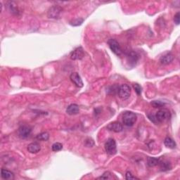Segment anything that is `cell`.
Masks as SVG:
<instances>
[{
    "label": "cell",
    "mask_w": 180,
    "mask_h": 180,
    "mask_svg": "<svg viewBox=\"0 0 180 180\" xmlns=\"http://www.w3.org/2000/svg\"><path fill=\"white\" fill-rule=\"evenodd\" d=\"M105 147V151L108 155H115L117 152V146H116V142H115V139L110 138L108 140L106 141L104 145Z\"/></svg>",
    "instance_id": "277c9868"
},
{
    "label": "cell",
    "mask_w": 180,
    "mask_h": 180,
    "mask_svg": "<svg viewBox=\"0 0 180 180\" xmlns=\"http://www.w3.org/2000/svg\"><path fill=\"white\" fill-rule=\"evenodd\" d=\"M70 80L72 81V82L75 84L76 87H83V82L82 78L80 77V75H79V73L78 72H72L70 75Z\"/></svg>",
    "instance_id": "30bf717a"
},
{
    "label": "cell",
    "mask_w": 180,
    "mask_h": 180,
    "mask_svg": "<svg viewBox=\"0 0 180 180\" xmlns=\"http://www.w3.org/2000/svg\"><path fill=\"white\" fill-rule=\"evenodd\" d=\"M133 87H134V89L135 90V92H136V93L138 95H140L141 94H142V87H141L139 84H133Z\"/></svg>",
    "instance_id": "d4e9b609"
},
{
    "label": "cell",
    "mask_w": 180,
    "mask_h": 180,
    "mask_svg": "<svg viewBox=\"0 0 180 180\" xmlns=\"http://www.w3.org/2000/svg\"><path fill=\"white\" fill-rule=\"evenodd\" d=\"M170 116V112L167 109H160L155 114V118H156L158 123L164 122L166 120H168Z\"/></svg>",
    "instance_id": "8992f818"
},
{
    "label": "cell",
    "mask_w": 180,
    "mask_h": 180,
    "mask_svg": "<svg viewBox=\"0 0 180 180\" xmlns=\"http://www.w3.org/2000/svg\"><path fill=\"white\" fill-rule=\"evenodd\" d=\"M1 177L3 179L11 180L14 178V174L11 171L7 170V169L2 168L1 170Z\"/></svg>",
    "instance_id": "9a60e30c"
},
{
    "label": "cell",
    "mask_w": 180,
    "mask_h": 180,
    "mask_svg": "<svg viewBox=\"0 0 180 180\" xmlns=\"http://www.w3.org/2000/svg\"><path fill=\"white\" fill-rule=\"evenodd\" d=\"M8 8H9V11L11 13L18 14V8L16 7V5L15 4V3L10 2H8Z\"/></svg>",
    "instance_id": "ffe728a7"
},
{
    "label": "cell",
    "mask_w": 180,
    "mask_h": 180,
    "mask_svg": "<svg viewBox=\"0 0 180 180\" xmlns=\"http://www.w3.org/2000/svg\"><path fill=\"white\" fill-rule=\"evenodd\" d=\"M83 22H84L83 18H77L70 21L69 23L70 25H72V26H80V25L82 24Z\"/></svg>",
    "instance_id": "44dd1931"
},
{
    "label": "cell",
    "mask_w": 180,
    "mask_h": 180,
    "mask_svg": "<svg viewBox=\"0 0 180 180\" xmlns=\"http://www.w3.org/2000/svg\"><path fill=\"white\" fill-rule=\"evenodd\" d=\"M98 179H112V175L110 172H105L101 177H98Z\"/></svg>",
    "instance_id": "603a6c76"
},
{
    "label": "cell",
    "mask_w": 180,
    "mask_h": 180,
    "mask_svg": "<svg viewBox=\"0 0 180 180\" xmlns=\"http://www.w3.org/2000/svg\"><path fill=\"white\" fill-rule=\"evenodd\" d=\"M84 56V52L82 47H79L70 53V58L72 60H82Z\"/></svg>",
    "instance_id": "9c48e42d"
},
{
    "label": "cell",
    "mask_w": 180,
    "mask_h": 180,
    "mask_svg": "<svg viewBox=\"0 0 180 180\" xmlns=\"http://www.w3.org/2000/svg\"><path fill=\"white\" fill-rule=\"evenodd\" d=\"M36 139L39 141H42V142H46L49 139V134L47 132H42V133L37 135Z\"/></svg>",
    "instance_id": "d6986e66"
},
{
    "label": "cell",
    "mask_w": 180,
    "mask_h": 180,
    "mask_svg": "<svg viewBox=\"0 0 180 180\" xmlns=\"http://www.w3.org/2000/svg\"><path fill=\"white\" fill-rule=\"evenodd\" d=\"M27 149L30 153H37L41 150V146L38 142H32L28 144Z\"/></svg>",
    "instance_id": "5bb4252c"
},
{
    "label": "cell",
    "mask_w": 180,
    "mask_h": 180,
    "mask_svg": "<svg viewBox=\"0 0 180 180\" xmlns=\"http://www.w3.org/2000/svg\"><path fill=\"white\" fill-rule=\"evenodd\" d=\"M85 146L87 147H92L94 146V140L90 139V138H87L85 140Z\"/></svg>",
    "instance_id": "484cf974"
},
{
    "label": "cell",
    "mask_w": 180,
    "mask_h": 180,
    "mask_svg": "<svg viewBox=\"0 0 180 180\" xmlns=\"http://www.w3.org/2000/svg\"><path fill=\"white\" fill-rule=\"evenodd\" d=\"M127 61L128 63L132 66V67L136 66L138 61L139 59V56L137 52H134V51H131L128 53V54L126 55Z\"/></svg>",
    "instance_id": "52a82bcc"
},
{
    "label": "cell",
    "mask_w": 180,
    "mask_h": 180,
    "mask_svg": "<svg viewBox=\"0 0 180 180\" xmlns=\"http://www.w3.org/2000/svg\"><path fill=\"white\" fill-rule=\"evenodd\" d=\"M179 12H177L175 15H174V21L175 22L176 25H179Z\"/></svg>",
    "instance_id": "83f0119b"
},
{
    "label": "cell",
    "mask_w": 180,
    "mask_h": 180,
    "mask_svg": "<svg viewBox=\"0 0 180 180\" xmlns=\"http://www.w3.org/2000/svg\"><path fill=\"white\" fill-rule=\"evenodd\" d=\"M125 178L127 180H132V179H139L137 177L133 176L131 172H127L125 174Z\"/></svg>",
    "instance_id": "4316f807"
},
{
    "label": "cell",
    "mask_w": 180,
    "mask_h": 180,
    "mask_svg": "<svg viewBox=\"0 0 180 180\" xmlns=\"http://www.w3.org/2000/svg\"><path fill=\"white\" fill-rule=\"evenodd\" d=\"M108 44L111 50L115 55L120 56L122 54V51L118 42L115 39H110L108 41Z\"/></svg>",
    "instance_id": "5b68a950"
},
{
    "label": "cell",
    "mask_w": 180,
    "mask_h": 180,
    "mask_svg": "<svg viewBox=\"0 0 180 180\" xmlns=\"http://www.w3.org/2000/svg\"><path fill=\"white\" fill-rule=\"evenodd\" d=\"M151 105L153 106L154 108H161L163 106H165V103L160 101H153L151 102Z\"/></svg>",
    "instance_id": "cb8c5ba5"
},
{
    "label": "cell",
    "mask_w": 180,
    "mask_h": 180,
    "mask_svg": "<svg viewBox=\"0 0 180 180\" xmlns=\"http://www.w3.org/2000/svg\"><path fill=\"white\" fill-rule=\"evenodd\" d=\"M107 129H108L110 131L118 133V132H120L122 131L123 126L122 124L119 122H111L108 124V126H107Z\"/></svg>",
    "instance_id": "8fae6325"
},
{
    "label": "cell",
    "mask_w": 180,
    "mask_h": 180,
    "mask_svg": "<svg viewBox=\"0 0 180 180\" xmlns=\"http://www.w3.org/2000/svg\"><path fill=\"white\" fill-rule=\"evenodd\" d=\"M62 11H63V8L58 5H53L52 7L49 8L48 10L47 16L49 18L52 19H58L61 18V15Z\"/></svg>",
    "instance_id": "3957f363"
},
{
    "label": "cell",
    "mask_w": 180,
    "mask_h": 180,
    "mask_svg": "<svg viewBox=\"0 0 180 180\" xmlns=\"http://www.w3.org/2000/svg\"><path fill=\"white\" fill-rule=\"evenodd\" d=\"M80 112V107L75 103H72L67 107L66 112L70 115H75Z\"/></svg>",
    "instance_id": "4fadbf2b"
},
{
    "label": "cell",
    "mask_w": 180,
    "mask_h": 180,
    "mask_svg": "<svg viewBox=\"0 0 180 180\" xmlns=\"http://www.w3.org/2000/svg\"><path fill=\"white\" fill-rule=\"evenodd\" d=\"M164 144L167 148L174 149L176 147V143L170 137H166L164 140Z\"/></svg>",
    "instance_id": "2e32d148"
},
{
    "label": "cell",
    "mask_w": 180,
    "mask_h": 180,
    "mask_svg": "<svg viewBox=\"0 0 180 180\" xmlns=\"http://www.w3.org/2000/svg\"><path fill=\"white\" fill-rule=\"evenodd\" d=\"M174 58V56L172 54V53L170 52L166 53L164 55H162L161 57H160V63L162 65H168L173 61Z\"/></svg>",
    "instance_id": "7c38bea8"
},
{
    "label": "cell",
    "mask_w": 180,
    "mask_h": 180,
    "mask_svg": "<svg viewBox=\"0 0 180 180\" xmlns=\"http://www.w3.org/2000/svg\"><path fill=\"white\" fill-rule=\"evenodd\" d=\"M31 132H32V129H31L30 127L22 125L18 129V136L21 139H26L30 136Z\"/></svg>",
    "instance_id": "ba28073f"
},
{
    "label": "cell",
    "mask_w": 180,
    "mask_h": 180,
    "mask_svg": "<svg viewBox=\"0 0 180 180\" xmlns=\"http://www.w3.org/2000/svg\"><path fill=\"white\" fill-rule=\"evenodd\" d=\"M160 168L161 169L162 171H168L171 170L172 165L171 163L168 161V160H164V161H160L159 162Z\"/></svg>",
    "instance_id": "e0dca14e"
},
{
    "label": "cell",
    "mask_w": 180,
    "mask_h": 180,
    "mask_svg": "<svg viewBox=\"0 0 180 180\" xmlns=\"http://www.w3.org/2000/svg\"><path fill=\"white\" fill-rule=\"evenodd\" d=\"M52 151H54V152H57L62 150V148H63V145H62V143H58V142H56L54 143L52 146Z\"/></svg>",
    "instance_id": "7402d4cb"
},
{
    "label": "cell",
    "mask_w": 180,
    "mask_h": 180,
    "mask_svg": "<svg viewBox=\"0 0 180 180\" xmlns=\"http://www.w3.org/2000/svg\"><path fill=\"white\" fill-rule=\"evenodd\" d=\"M160 159L156 158L154 157H148L147 158V165L149 167H155L159 164Z\"/></svg>",
    "instance_id": "ac0fdd59"
},
{
    "label": "cell",
    "mask_w": 180,
    "mask_h": 180,
    "mask_svg": "<svg viewBox=\"0 0 180 180\" xmlns=\"http://www.w3.org/2000/svg\"><path fill=\"white\" fill-rule=\"evenodd\" d=\"M118 94L121 99L126 100L129 98L131 95V87L127 84H122L118 87Z\"/></svg>",
    "instance_id": "7a4b0ae2"
},
{
    "label": "cell",
    "mask_w": 180,
    "mask_h": 180,
    "mask_svg": "<svg viewBox=\"0 0 180 180\" xmlns=\"http://www.w3.org/2000/svg\"><path fill=\"white\" fill-rule=\"evenodd\" d=\"M137 119V115L132 111H126L122 115L123 124L128 127L133 126Z\"/></svg>",
    "instance_id": "6da1fadb"
}]
</instances>
